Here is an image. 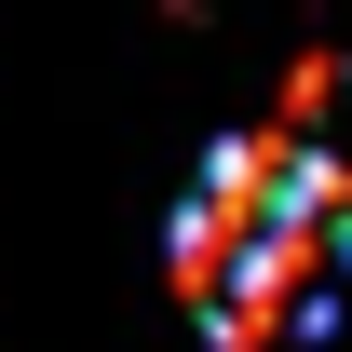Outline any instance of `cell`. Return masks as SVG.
Listing matches in <instances>:
<instances>
[{
	"label": "cell",
	"instance_id": "1",
	"mask_svg": "<svg viewBox=\"0 0 352 352\" xmlns=\"http://www.w3.org/2000/svg\"><path fill=\"white\" fill-rule=\"evenodd\" d=\"M176 298L217 352L325 339L352 298V176L311 135H217L176 204Z\"/></svg>",
	"mask_w": 352,
	"mask_h": 352
}]
</instances>
